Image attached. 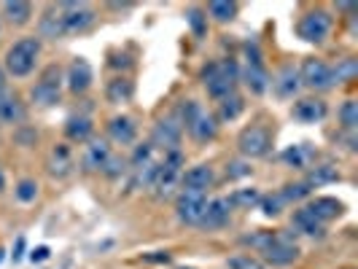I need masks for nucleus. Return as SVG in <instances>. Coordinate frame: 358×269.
<instances>
[{"label":"nucleus","instance_id":"30","mask_svg":"<svg viewBox=\"0 0 358 269\" xmlns=\"http://www.w3.org/2000/svg\"><path fill=\"white\" fill-rule=\"evenodd\" d=\"M3 17L8 19L11 24H27L30 19H33V3H27V0H8V3H3Z\"/></svg>","mask_w":358,"mask_h":269},{"label":"nucleus","instance_id":"4","mask_svg":"<svg viewBox=\"0 0 358 269\" xmlns=\"http://www.w3.org/2000/svg\"><path fill=\"white\" fill-rule=\"evenodd\" d=\"M264 261L272 267H288L299 259V245H296V234L294 232H269L267 245L262 248Z\"/></svg>","mask_w":358,"mask_h":269},{"label":"nucleus","instance_id":"2","mask_svg":"<svg viewBox=\"0 0 358 269\" xmlns=\"http://www.w3.org/2000/svg\"><path fill=\"white\" fill-rule=\"evenodd\" d=\"M176 119L180 122V126L189 129V135L197 140V143H208L218 135V122L215 116H210L205 108L194 103V100H180L178 110H176Z\"/></svg>","mask_w":358,"mask_h":269},{"label":"nucleus","instance_id":"6","mask_svg":"<svg viewBox=\"0 0 358 269\" xmlns=\"http://www.w3.org/2000/svg\"><path fill=\"white\" fill-rule=\"evenodd\" d=\"M180 175H183V154L178 151H167L164 159L159 161V175L154 183V194L157 199H170L180 186Z\"/></svg>","mask_w":358,"mask_h":269},{"label":"nucleus","instance_id":"44","mask_svg":"<svg viewBox=\"0 0 358 269\" xmlns=\"http://www.w3.org/2000/svg\"><path fill=\"white\" fill-rule=\"evenodd\" d=\"M110 68L116 71H129L132 68V59L127 54H110Z\"/></svg>","mask_w":358,"mask_h":269},{"label":"nucleus","instance_id":"39","mask_svg":"<svg viewBox=\"0 0 358 269\" xmlns=\"http://www.w3.org/2000/svg\"><path fill=\"white\" fill-rule=\"evenodd\" d=\"M148 161H154V145H151V143L135 145V151H132V157H129L132 170H141V167H145Z\"/></svg>","mask_w":358,"mask_h":269},{"label":"nucleus","instance_id":"40","mask_svg":"<svg viewBox=\"0 0 358 269\" xmlns=\"http://www.w3.org/2000/svg\"><path fill=\"white\" fill-rule=\"evenodd\" d=\"M229 269H264V264L251 253H240V256L229 259Z\"/></svg>","mask_w":358,"mask_h":269},{"label":"nucleus","instance_id":"26","mask_svg":"<svg viewBox=\"0 0 358 269\" xmlns=\"http://www.w3.org/2000/svg\"><path fill=\"white\" fill-rule=\"evenodd\" d=\"M307 208H310L313 215H315L318 221H323V224H329V221H334V218H340V215L345 213V205H342L337 197H315Z\"/></svg>","mask_w":358,"mask_h":269},{"label":"nucleus","instance_id":"36","mask_svg":"<svg viewBox=\"0 0 358 269\" xmlns=\"http://www.w3.org/2000/svg\"><path fill=\"white\" fill-rule=\"evenodd\" d=\"M310 194H313V189L307 186L305 180H296V183H286V186L280 189V197H283V202H286V205L302 202V199H307Z\"/></svg>","mask_w":358,"mask_h":269},{"label":"nucleus","instance_id":"18","mask_svg":"<svg viewBox=\"0 0 358 269\" xmlns=\"http://www.w3.org/2000/svg\"><path fill=\"white\" fill-rule=\"evenodd\" d=\"M27 119V108L17 92L0 89V122L3 124H22Z\"/></svg>","mask_w":358,"mask_h":269},{"label":"nucleus","instance_id":"41","mask_svg":"<svg viewBox=\"0 0 358 269\" xmlns=\"http://www.w3.org/2000/svg\"><path fill=\"white\" fill-rule=\"evenodd\" d=\"M14 194H17L19 202H33L38 197V183L36 180H19L17 189H14Z\"/></svg>","mask_w":358,"mask_h":269},{"label":"nucleus","instance_id":"35","mask_svg":"<svg viewBox=\"0 0 358 269\" xmlns=\"http://www.w3.org/2000/svg\"><path fill=\"white\" fill-rule=\"evenodd\" d=\"M259 199H262L259 189H237L229 197V205L240 208V210H251V208H259Z\"/></svg>","mask_w":358,"mask_h":269},{"label":"nucleus","instance_id":"3","mask_svg":"<svg viewBox=\"0 0 358 269\" xmlns=\"http://www.w3.org/2000/svg\"><path fill=\"white\" fill-rule=\"evenodd\" d=\"M38 57H41V38L27 36L19 38L17 43L8 46L6 59H3V71L6 75H14V78H24L36 71Z\"/></svg>","mask_w":358,"mask_h":269},{"label":"nucleus","instance_id":"29","mask_svg":"<svg viewBox=\"0 0 358 269\" xmlns=\"http://www.w3.org/2000/svg\"><path fill=\"white\" fill-rule=\"evenodd\" d=\"M240 75L245 78V84H248V89L253 94H264L269 89L267 65H245V71H240Z\"/></svg>","mask_w":358,"mask_h":269},{"label":"nucleus","instance_id":"16","mask_svg":"<svg viewBox=\"0 0 358 269\" xmlns=\"http://www.w3.org/2000/svg\"><path fill=\"white\" fill-rule=\"evenodd\" d=\"M291 116L302 124H321L323 119L329 116V106L318 100V97H305V100H296L291 108Z\"/></svg>","mask_w":358,"mask_h":269},{"label":"nucleus","instance_id":"23","mask_svg":"<svg viewBox=\"0 0 358 269\" xmlns=\"http://www.w3.org/2000/svg\"><path fill=\"white\" fill-rule=\"evenodd\" d=\"M108 159H110V145H108L106 140H100V138H92L90 143H87V148H84L81 164H84V170L97 173V170L106 167Z\"/></svg>","mask_w":358,"mask_h":269},{"label":"nucleus","instance_id":"8","mask_svg":"<svg viewBox=\"0 0 358 269\" xmlns=\"http://www.w3.org/2000/svg\"><path fill=\"white\" fill-rule=\"evenodd\" d=\"M237 148L248 159H262V157H267L269 151H272V132L262 124L245 126L240 132V138H237Z\"/></svg>","mask_w":358,"mask_h":269},{"label":"nucleus","instance_id":"21","mask_svg":"<svg viewBox=\"0 0 358 269\" xmlns=\"http://www.w3.org/2000/svg\"><path fill=\"white\" fill-rule=\"evenodd\" d=\"M76 170V159L68 143H57L49 154V175L52 178H68Z\"/></svg>","mask_w":358,"mask_h":269},{"label":"nucleus","instance_id":"22","mask_svg":"<svg viewBox=\"0 0 358 269\" xmlns=\"http://www.w3.org/2000/svg\"><path fill=\"white\" fill-rule=\"evenodd\" d=\"M108 138L119 145H132L138 138V124L132 116H113L108 122Z\"/></svg>","mask_w":358,"mask_h":269},{"label":"nucleus","instance_id":"20","mask_svg":"<svg viewBox=\"0 0 358 269\" xmlns=\"http://www.w3.org/2000/svg\"><path fill=\"white\" fill-rule=\"evenodd\" d=\"M269 84H272V89H275V94H278V97H283V100L294 97L296 92L302 89L299 68H294V65H283V68L278 71V75H275Z\"/></svg>","mask_w":358,"mask_h":269},{"label":"nucleus","instance_id":"42","mask_svg":"<svg viewBox=\"0 0 358 269\" xmlns=\"http://www.w3.org/2000/svg\"><path fill=\"white\" fill-rule=\"evenodd\" d=\"M251 164L248 161H240V159H234L227 164V178L229 180H237V178H245V175H251Z\"/></svg>","mask_w":358,"mask_h":269},{"label":"nucleus","instance_id":"38","mask_svg":"<svg viewBox=\"0 0 358 269\" xmlns=\"http://www.w3.org/2000/svg\"><path fill=\"white\" fill-rule=\"evenodd\" d=\"M259 208H262V213L267 215V218H275V215L283 213L286 202H283V197H280V191H278V194H262Z\"/></svg>","mask_w":358,"mask_h":269},{"label":"nucleus","instance_id":"50","mask_svg":"<svg viewBox=\"0 0 358 269\" xmlns=\"http://www.w3.org/2000/svg\"><path fill=\"white\" fill-rule=\"evenodd\" d=\"M3 259H6V251H3V248H0V264H3Z\"/></svg>","mask_w":358,"mask_h":269},{"label":"nucleus","instance_id":"10","mask_svg":"<svg viewBox=\"0 0 358 269\" xmlns=\"http://www.w3.org/2000/svg\"><path fill=\"white\" fill-rule=\"evenodd\" d=\"M299 78H302V84L310 87V89L315 92H326L334 87V73H331V65L329 62H323L318 57H307L305 62H302V68H299Z\"/></svg>","mask_w":358,"mask_h":269},{"label":"nucleus","instance_id":"24","mask_svg":"<svg viewBox=\"0 0 358 269\" xmlns=\"http://www.w3.org/2000/svg\"><path fill=\"white\" fill-rule=\"evenodd\" d=\"M92 132H94V124L87 113H73L65 122V138L71 143H90Z\"/></svg>","mask_w":358,"mask_h":269},{"label":"nucleus","instance_id":"14","mask_svg":"<svg viewBox=\"0 0 358 269\" xmlns=\"http://www.w3.org/2000/svg\"><path fill=\"white\" fill-rule=\"evenodd\" d=\"M92 81H94V71L92 65L84 59V57H76L71 65H68V73H65V84L73 94H84L90 92Z\"/></svg>","mask_w":358,"mask_h":269},{"label":"nucleus","instance_id":"49","mask_svg":"<svg viewBox=\"0 0 358 269\" xmlns=\"http://www.w3.org/2000/svg\"><path fill=\"white\" fill-rule=\"evenodd\" d=\"M6 189V175H3V170H0V191Z\"/></svg>","mask_w":358,"mask_h":269},{"label":"nucleus","instance_id":"1","mask_svg":"<svg viewBox=\"0 0 358 269\" xmlns=\"http://www.w3.org/2000/svg\"><path fill=\"white\" fill-rule=\"evenodd\" d=\"M199 78H202L205 89H208V94L213 100H224V97L232 94L237 81H240V65H237V59H232V57L213 59V62H208L199 71Z\"/></svg>","mask_w":358,"mask_h":269},{"label":"nucleus","instance_id":"28","mask_svg":"<svg viewBox=\"0 0 358 269\" xmlns=\"http://www.w3.org/2000/svg\"><path fill=\"white\" fill-rule=\"evenodd\" d=\"M337 180H340V170H337L334 164L323 161V164H315V167H310V170H307L305 183L310 186V189H318V186H326V183H337Z\"/></svg>","mask_w":358,"mask_h":269},{"label":"nucleus","instance_id":"37","mask_svg":"<svg viewBox=\"0 0 358 269\" xmlns=\"http://www.w3.org/2000/svg\"><path fill=\"white\" fill-rule=\"evenodd\" d=\"M337 116H340V124L345 132H356L358 126V103L356 100H345L337 110Z\"/></svg>","mask_w":358,"mask_h":269},{"label":"nucleus","instance_id":"13","mask_svg":"<svg viewBox=\"0 0 358 269\" xmlns=\"http://www.w3.org/2000/svg\"><path fill=\"white\" fill-rule=\"evenodd\" d=\"M215 183L213 167L210 164H197L183 170L180 175V191H194V194H208V189Z\"/></svg>","mask_w":358,"mask_h":269},{"label":"nucleus","instance_id":"9","mask_svg":"<svg viewBox=\"0 0 358 269\" xmlns=\"http://www.w3.org/2000/svg\"><path fill=\"white\" fill-rule=\"evenodd\" d=\"M296 33L307 43H323L331 33V14L323 11V8L307 11L305 17L299 19V24H296Z\"/></svg>","mask_w":358,"mask_h":269},{"label":"nucleus","instance_id":"7","mask_svg":"<svg viewBox=\"0 0 358 269\" xmlns=\"http://www.w3.org/2000/svg\"><path fill=\"white\" fill-rule=\"evenodd\" d=\"M57 8H59V22H62V33L65 36L87 33L94 24V19H97L90 3H57Z\"/></svg>","mask_w":358,"mask_h":269},{"label":"nucleus","instance_id":"25","mask_svg":"<svg viewBox=\"0 0 358 269\" xmlns=\"http://www.w3.org/2000/svg\"><path fill=\"white\" fill-rule=\"evenodd\" d=\"M135 97V84L127 75H116L106 84V100L110 106H124Z\"/></svg>","mask_w":358,"mask_h":269},{"label":"nucleus","instance_id":"27","mask_svg":"<svg viewBox=\"0 0 358 269\" xmlns=\"http://www.w3.org/2000/svg\"><path fill=\"white\" fill-rule=\"evenodd\" d=\"M38 33L41 38H46V41H59V38H65L62 33V22H59V8L57 6H46V11H43V17L38 22Z\"/></svg>","mask_w":358,"mask_h":269},{"label":"nucleus","instance_id":"43","mask_svg":"<svg viewBox=\"0 0 358 269\" xmlns=\"http://www.w3.org/2000/svg\"><path fill=\"white\" fill-rule=\"evenodd\" d=\"M124 170H127V161L110 154V159L106 161V167H103L100 173H103V175H108V178H119V175H124Z\"/></svg>","mask_w":358,"mask_h":269},{"label":"nucleus","instance_id":"46","mask_svg":"<svg viewBox=\"0 0 358 269\" xmlns=\"http://www.w3.org/2000/svg\"><path fill=\"white\" fill-rule=\"evenodd\" d=\"M49 256H52V251H49L46 245H38V248L30 251V261H33V264H41V261H46Z\"/></svg>","mask_w":358,"mask_h":269},{"label":"nucleus","instance_id":"5","mask_svg":"<svg viewBox=\"0 0 358 269\" xmlns=\"http://www.w3.org/2000/svg\"><path fill=\"white\" fill-rule=\"evenodd\" d=\"M62 87H65L62 68H59V65H49V68H43V73L38 75L36 87L30 89V100H33L38 108H52L59 103Z\"/></svg>","mask_w":358,"mask_h":269},{"label":"nucleus","instance_id":"31","mask_svg":"<svg viewBox=\"0 0 358 269\" xmlns=\"http://www.w3.org/2000/svg\"><path fill=\"white\" fill-rule=\"evenodd\" d=\"M243 110H245V100H243L237 92H232L229 97L218 100V119H215V122H234Z\"/></svg>","mask_w":358,"mask_h":269},{"label":"nucleus","instance_id":"48","mask_svg":"<svg viewBox=\"0 0 358 269\" xmlns=\"http://www.w3.org/2000/svg\"><path fill=\"white\" fill-rule=\"evenodd\" d=\"M0 89H6V71H3V65H0Z\"/></svg>","mask_w":358,"mask_h":269},{"label":"nucleus","instance_id":"17","mask_svg":"<svg viewBox=\"0 0 358 269\" xmlns=\"http://www.w3.org/2000/svg\"><path fill=\"white\" fill-rule=\"evenodd\" d=\"M315 159H318V151L310 143H294L280 151V161L291 170H310Z\"/></svg>","mask_w":358,"mask_h":269},{"label":"nucleus","instance_id":"19","mask_svg":"<svg viewBox=\"0 0 358 269\" xmlns=\"http://www.w3.org/2000/svg\"><path fill=\"white\" fill-rule=\"evenodd\" d=\"M291 226H294V234H305V237H313V240H323L326 237V224L318 221L310 208H299L291 215Z\"/></svg>","mask_w":358,"mask_h":269},{"label":"nucleus","instance_id":"32","mask_svg":"<svg viewBox=\"0 0 358 269\" xmlns=\"http://www.w3.org/2000/svg\"><path fill=\"white\" fill-rule=\"evenodd\" d=\"M186 22H189L192 36L194 38L208 36V14H205V8H199V6H189V8H186Z\"/></svg>","mask_w":358,"mask_h":269},{"label":"nucleus","instance_id":"11","mask_svg":"<svg viewBox=\"0 0 358 269\" xmlns=\"http://www.w3.org/2000/svg\"><path fill=\"white\" fill-rule=\"evenodd\" d=\"M208 194H194V191H180L178 202H176V215L180 224L186 226H199L202 215L208 210Z\"/></svg>","mask_w":358,"mask_h":269},{"label":"nucleus","instance_id":"12","mask_svg":"<svg viewBox=\"0 0 358 269\" xmlns=\"http://www.w3.org/2000/svg\"><path fill=\"white\" fill-rule=\"evenodd\" d=\"M180 138H183V126L176 116H167V119H159L154 124V132H151V145L154 148H164L167 151H178Z\"/></svg>","mask_w":358,"mask_h":269},{"label":"nucleus","instance_id":"51","mask_svg":"<svg viewBox=\"0 0 358 269\" xmlns=\"http://www.w3.org/2000/svg\"><path fill=\"white\" fill-rule=\"evenodd\" d=\"M180 269H192V267H180Z\"/></svg>","mask_w":358,"mask_h":269},{"label":"nucleus","instance_id":"15","mask_svg":"<svg viewBox=\"0 0 358 269\" xmlns=\"http://www.w3.org/2000/svg\"><path fill=\"white\" fill-rule=\"evenodd\" d=\"M232 205H229V197H215L208 202V210L202 215V221H199V226L205 229V232H215V229H221V226H227L229 224V215H232Z\"/></svg>","mask_w":358,"mask_h":269},{"label":"nucleus","instance_id":"33","mask_svg":"<svg viewBox=\"0 0 358 269\" xmlns=\"http://www.w3.org/2000/svg\"><path fill=\"white\" fill-rule=\"evenodd\" d=\"M205 14H210L215 22H232L237 17V3H229V0H213L208 3Z\"/></svg>","mask_w":358,"mask_h":269},{"label":"nucleus","instance_id":"45","mask_svg":"<svg viewBox=\"0 0 358 269\" xmlns=\"http://www.w3.org/2000/svg\"><path fill=\"white\" fill-rule=\"evenodd\" d=\"M148 264H170L173 261V256L167 251H157V253H148V256H143Z\"/></svg>","mask_w":358,"mask_h":269},{"label":"nucleus","instance_id":"47","mask_svg":"<svg viewBox=\"0 0 358 269\" xmlns=\"http://www.w3.org/2000/svg\"><path fill=\"white\" fill-rule=\"evenodd\" d=\"M11 259H14V264L24 259V237H19V240H17V245H14V253H11Z\"/></svg>","mask_w":358,"mask_h":269},{"label":"nucleus","instance_id":"34","mask_svg":"<svg viewBox=\"0 0 358 269\" xmlns=\"http://www.w3.org/2000/svg\"><path fill=\"white\" fill-rule=\"evenodd\" d=\"M334 73V84H350L358 75V59L356 57H345L337 62V68H331Z\"/></svg>","mask_w":358,"mask_h":269}]
</instances>
